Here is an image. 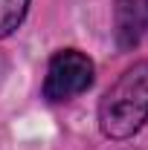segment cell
<instances>
[{"label":"cell","mask_w":148,"mask_h":150,"mask_svg":"<svg viewBox=\"0 0 148 150\" xmlns=\"http://www.w3.org/2000/svg\"><path fill=\"white\" fill-rule=\"evenodd\" d=\"M6 72H9V58L0 52V84H3V78H6Z\"/></svg>","instance_id":"cell-5"},{"label":"cell","mask_w":148,"mask_h":150,"mask_svg":"<svg viewBox=\"0 0 148 150\" xmlns=\"http://www.w3.org/2000/svg\"><path fill=\"white\" fill-rule=\"evenodd\" d=\"M113 35L122 52L139 46V40L148 35V0H116Z\"/></svg>","instance_id":"cell-3"},{"label":"cell","mask_w":148,"mask_h":150,"mask_svg":"<svg viewBox=\"0 0 148 150\" xmlns=\"http://www.w3.org/2000/svg\"><path fill=\"white\" fill-rule=\"evenodd\" d=\"M29 12V0H0V40L18 32Z\"/></svg>","instance_id":"cell-4"},{"label":"cell","mask_w":148,"mask_h":150,"mask_svg":"<svg viewBox=\"0 0 148 150\" xmlns=\"http://www.w3.org/2000/svg\"><path fill=\"white\" fill-rule=\"evenodd\" d=\"M93 81H96V67L90 58L78 49H61L47 64L41 93L47 101L61 104V101H70L75 95L87 93L93 87Z\"/></svg>","instance_id":"cell-2"},{"label":"cell","mask_w":148,"mask_h":150,"mask_svg":"<svg viewBox=\"0 0 148 150\" xmlns=\"http://www.w3.org/2000/svg\"><path fill=\"white\" fill-rule=\"evenodd\" d=\"M148 121V58L128 67L99 101V130L111 142H125Z\"/></svg>","instance_id":"cell-1"}]
</instances>
